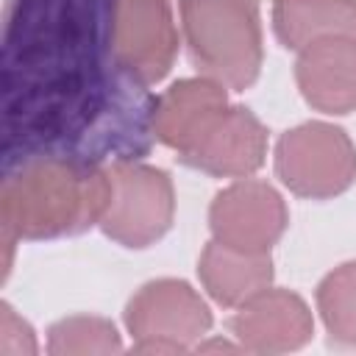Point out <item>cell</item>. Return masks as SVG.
I'll return each mask as SVG.
<instances>
[{"label": "cell", "mask_w": 356, "mask_h": 356, "mask_svg": "<svg viewBox=\"0 0 356 356\" xmlns=\"http://www.w3.org/2000/svg\"><path fill=\"white\" fill-rule=\"evenodd\" d=\"M228 106L225 86L214 78H181L164 89L150 106V131L175 153H184L206 125Z\"/></svg>", "instance_id": "obj_11"}, {"label": "cell", "mask_w": 356, "mask_h": 356, "mask_svg": "<svg viewBox=\"0 0 356 356\" xmlns=\"http://www.w3.org/2000/svg\"><path fill=\"white\" fill-rule=\"evenodd\" d=\"M192 64L225 89L256 83L264 61L259 0H178Z\"/></svg>", "instance_id": "obj_2"}, {"label": "cell", "mask_w": 356, "mask_h": 356, "mask_svg": "<svg viewBox=\"0 0 356 356\" xmlns=\"http://www.w3.org/2000/svg\"><path fill=\"white\" fill-rule=\"evenodd\" d=\"M239 348L253 353H289L300 350L314 337L309 303L289 289L267 286L248 298L228 320Z\"/></svg>", "instance_id": "obj_9"}, {"label": "cell", "mask_w": 356, "mask_h": 356, "mask_svg": "<svg viewBox=\"0 0 356 356\" xmlns=\"http://www.w3.org/2000/svg\"><path fill=\"white\" fill-rule=\"evenodd\" d=\"M273 259L270 253H250L217 239L206 242L197 259V278L209 298L225 309L242 306L256 292L273 284Z\"/></svg>", "instance_id": "obj_12"}, {"label": "cell", "mask_w": 356, "mask_h": 356, "mask_svg": "<svg viewBox=\"0 0 356 356\" xmlns=\"http://www.w3.org/2000/svg\"><path fill=\"white\" fill-rule=\"evenodd\" d=\"M108 170V203L100 231L122 248L159 242L175 217V189L164 170L134 159H117Z\"/></svg>", "instance_id": "obj_4"}, {"label": "cell", "mask_w": 356, "mask_h": 356, "mask_svg": "<svg viewBox=\"0 0 356 356\" xmlns=\"http://www.w3.org/2000/svg\"><path fill=\"white\" fill-rule=\"evenodd\" d=\"M295 81L312 108L334 117L356 111V39L331 36L298 50Z\"/></svg>", "instance_id": "obj_10"}, {"label": "cell", "mask_w": 356, "mask_h": 356, "mask_svg": "<svg viewBox=\"0 0 356 356\" xmlns=\"http://www.w3.org/2000/svg\"><path fill=\"white\" fill-rule=\"evenodd\" d=\"M136 353H184L211 328L209 303L181 278L142 284L122 312Z\"/></svg>", "instance_id": "obj_5"}, {"label": "cell", "mask_w": 356, "mask_h": 356, "mask_svg": "<svg viewBox=\"0 0 356 356\" xmlns=\"http://www.w3.org/2000/svg\"><path fill=\"white\" fill-rule=\"evenodd\" d=\"M314 298L331 339L356 348V261H345L325 273Z\"/></svg>", "instance_id": "obj_14"}, {"label": "cell", "mask_w": 356, "mask_h": 356, "mask_svg": "<svg viewBox=\"0 0 356 356\" xmlns=\"http://www.w3.org/2000/svg\"><path fill=\"white\" fill-rule=\"evenodd\" d=\"M122 339L111 320L95 314H72L50 325L47 353L50 356H100L120 353Z\"/></svg>", "instance_id": "obj_15"}, {"label": "cell", "mask_w": 356, "mask_h": 356, "mask_svg": "<svg viewBox=\"0 0 356 356\" xmlns=\"http://www.w3.org/2000/svg\"><path fill=\"white\" fill-rule=\"evenodd\" d=\"M273 31L286 50L331 36L356 39V0H273Z\"/></svg>", "instance_id": "obj_13"}, {"label": "cell", "mask_w": 356, "mask_h": 356, "mask_svg": "<svg viewBox=\"0 0 356 356\" xmlns=\"http://www.w3.org/2000/svg\"><path fill=\"white\" fill-rule=\"evenodd\" d=\"M0 350L6 356H31L36 353V337H33V328L14 314V309L8 303L0 306Z\"/></svg>", "instance_id": "obj_16"}, {"label": "cell", "mask_w": 356, "mask_h": 356, "mask_svg": "<svg viewBox=\"0 0 356 356\" xmlns=\"http://www.w3.org/2000/svg\"><path fill=\"white\" fill-rule=\"evenodd\" d=\"M108 170L78 156H31L3 181V242L72 236L100 222Z\"/></svg>", "instance_id": "obj_1"}, {"label": "cell", "mask_w": 356, "mask_h": 356, "mask_svg": "<svg viewBox=\"0 0 356 356\" xmlns=\"http://www.w3.org/2000/svg\"><path fill=\"white\" fill-rule=\"evenodd\" d=\"M106 53L142 86L167 78L178 56L170 0H106Z\"/></svg>", "instance_id": "obj_6"}, {"label": "cell", "mask_w": 356, "mask_h": 356, "mask_svg": "<svg viewBox=\"0 0 356 356\" xmlns=\"http://www.w3.org/2000/svg\"><path fill=\"white\" fill-rule=\"evenodd\" d=\"M286 225L289 211L278 189L250 175L222 186L209 206L211 236L239 250L270 253V248L284 236Z\"/></svg>", "instance_id": "obj_7"}, {"label": "cell", "mask_w": 356, "mask_h": 356, "mask_svg": "<svg viewBox=\"0 0 356 356\" xmlns=\"http://www.w3.org/2000/svg\"><path fill=\"white\" fill-rule=\"evenodd\" d=\"M275 175L298 197H337L356 181V145L339 125L300 122L275 142Z\"/></svg>", "instance_id": "obj_3"}, {"label": "cell", "mask_w": 356, "mask_h": 356, "mask_svg": "<svg viewBox=\"0 0 356 356\" xmlns=\"http://www.w3.org/2000/svg\"><path fill=\"white\" fill-rule=\"evenodd\" d=\"M267 156V128L245 106H225L178 159L214 178H248Z\"/></svg>", "instance_id": "obj_8"}]
</instances>
